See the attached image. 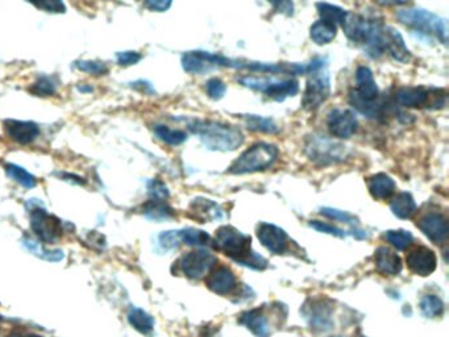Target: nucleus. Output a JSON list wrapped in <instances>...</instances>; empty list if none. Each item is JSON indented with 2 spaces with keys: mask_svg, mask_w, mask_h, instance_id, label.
<instances>
[{
  "mask_svg": "<svg viewBox=\"0 0 449 337\" xmlns=\"http://www.w3.org/2000/svg\"><path fill=\"white\" fill-rule=\"evenodd\" d=\"M348 39L361 46L367 56L378 58L385 53V27L361 15L348 12L341 24Z\"/></svg>",
  "mask_w": 449,
  "mask_h": 337,
  "instance_id": "nucleus-1",
  "label": "nucleus"
},
{
  "mask_svg": "<svg viewBox=\"0 0 449 337\" xmlns=\"http://www.w3.org/2000/svg\"><path fill=\"white\" fill-rule=\"evenodd\" d=\"M215 246L240 265L255 270H263L266 267L265 258L252 250L251 237L234 227L224 225L216 231Z\"/></svg>",
  "mask_w": 449,
  "mask_h": 337,
  "instance_id": "nucleus-2",
  "label": "nucleus"
},
{
  "mask_svg": "<svg viewBox=\"0 0 449 337\" xmlns=\"http://www.w3.org/2000/svg\"><path fill=\"white\" fill-rule=\"evenodd\" d=\"M190 129L201 137L204 146L210 151L231 152L237 149L244 141L243 133L237 128L217 122H195L190 125Z\"/></svg>",
  "mask_w": 449,
  "mask_h": 337,
  "instance_id": "nucleus-3",
  "label": "nucleus"
},
{
  "mask_svg": "<svg viewBox=\"0 0 449 337\" xmlns=\"http://www.w3.org/2000/svg\"><path fill=\"white\" fill-rule=\"evenodd\" d=\"M306 90L302 104L307 111H315L326 102L331 92V78L327 72L326 60L315 58L307 65Z\"/></svg>",
  "mask_w": 449,
  "mask_h": 337,
  "instance_id": "nucleus-4",
  "label": "nucleus"
},
{
  "mask_svg": "<svg viewBox=\"0 0 449 337\" xmlns=\"http://www.w3.org/2000/svg\"><path fill=\"white\" fill-rule=\"evenodd\" d=\"M398 19L414 32L427 37H435L440 42L447 44L448 27L447 21L429 11L408 8L398 12Z\"/></svg>",
  "mask_w": 449,
  "mask_h": 337,
  "instance_id": "nucleus-5",
  "label": "nucleus"
},
{
  "mask_svg": "<svg viewBox=\"0 0 449 337\" xmlns=\"http://www.w3.org/2000/svg\"><path fill=\"white\" fill-rule=\"evenodd\" d=\"M358 87L350 91L349 102L367 117H376L379 111L377 83L373 72L367 66H360L356 72Z\"/></svg>",
  "mask_w": 449,
  "mask_h": 337,
  "instance_id": "nucleus-6",
  "label": "nucleus"
},
{
  "mask_svg": "<svg viewBox=\"0 0 449 337\" xmlns=\"http://www.w3.org/2000/svg\"><path fill=\"white\" fill-rule=\"evenodd\" d=\"M278 149L270 144H257L245 151L229 167L231 174H248L263 172L276 163Z\"/></svg>",
  "mask_w": 449,
  "mask_h": 337,
  "instance_id": "nucleus-7",
  "label": "nucleus"
},
{
  "mask_svg": "<svg viewBox=\"0 0 449 337\" xmlns=\"http://www.w3.org/2000/svg\"><path fill=\"white\" fill-rule=\"evenodd\" d=\"M245 87L255 91L263 92L266 96L282 102L289 96H294L299 91V84L296 80H276L274 77L263 75H245L239 80Z\"/></svg>",
  "mask_w": 449,
  "mask_h": 337,
  "instance_id": "nucleus-8",
  "label": "nucleus"
},
{
  "mask_svg": "<svg viewBox=\"0 0 449 337\" xmlns=\"http://www.w3.org/2000/svg\"><path fill=\"white\" fill-rule=\"evenodd\" d=\"M234 63L235 60L210 51H187L182 56V68L189 74H205L222 68H234Z\"/></svg>",
  "mask_w": 449,
  "mask_h": 337,
  "instance_id": "nucleus-9",
  "label": "nucleus"
},
{
  "mask_svg": "<svg viewBox=\"0 0 449 337\" xmlns=\"http://www.w3.org/2000/svg\"><path fill=\"white\" fill-rule=\"evenodd\" d=\"M308 157L320 165L336 164L346 158L347 146L328 140L324 136H314L307 144Z\"/></svg>",
  "mask_w": 449,
  "mask_h": 337,
  "instance_id": "nucleus-10",
  "label": "nucleus"
},
{
  "mask_svg": "<svg viewBox=\"0 0 449 337\" xmlns=\"http://www.w3.org/2000/svg\"><path fill=\"white\" fill-rule=\"evenodd\" d=\"M31 227L34 235L46 244L56 243L63 232L61 220L57 216L37 207L31 211Z\"/></svg>",
  "mask_w": 449,
  "mask_h": 337,
  "instance_id": "nucleus-11",
  "label": "nucleus"
},
{
  "mask_svg": "<svg viewBox=\"0 0 449 337\" xmlns=\"http://www.w3.org/2000/svg\"><path fill=\"white\" fill-rule=\"evenodd\" d=\"M215 264L216 257L203 249L189 252L179 260V267L182 273L190 279H201L211 270Z\"/></svg>",
  "mask_w": 449,
  "mask_h": 337,
  "instance_id": "nucleus-12",
  "label": "nucleus"
},
{
  "mask_svg": "<svg viewBox=\"0 0 449 337\" xmlns=\"http://www.w3.org/2000/svg\"><path fill=\"white\" fill-rule=\"evenodd\" d=\"M328 129L337 139H349L358 131V119L349 110L336 108L328 113Z\"/></svg>",
  "mask_w": 449,
  "mask_h": 337,
  "instance_id": "nucleus-13",
  "label": "nucleus"
},
{
  "mask_svg": "<svg viewBox=\"0 0 449 337\" xmlns=\"http://www.w3.org/2000/svg\"><path fill=\"white\" fill-rule=\"evenodd\" d=\"M432 91L434 90H429L426 87H402L396 94V98L400 106L408 108H429V104H435L438 108L440 107L439 103L432 101V98L436 96L439 90H435V94Z\"/></svg>",
  "mask_w": 449,
  "mask_h": 337,
  "instance_id": "nucleus-14",
  "label": "nucleus"
},
{
  "mask_svg": "<svg viewBox=\"0 0 449 337\" xmlns=\"http://www.w3.org/2000/svg\"><path fill=\"white\" fill-rule=\"evenodd\" d=\"M303 315L312 329L327 331L332 326V308L324 299H314L305 305Z\"/></svg>",
  "mask_w": 449,
  "mask_h": 337,
  "instance_id": "nucleus-15",
  "label": "nucleus"
},
{
  "mask_svg": "<svg viewBox=\"0 0 449 337\" xmlns=\"http://www.w3.org/2000/svg\"><path fill=\"white\" fill-rule=\"evenodd\" d=\"M408 269L417 276H427L432 274L438 265L436 255L426 246H417L410 250L406 257Z\"/></svg>",
  "mask_w": 449,
  "mask_h": 337,
  "instance_id": "nucleus-16",
  "label": "nucleus"
},
{
  "mask_svg": "<svg viewBox=\"0 0 449 337\" xmlns=\"http://www.w3.org/2000/svg\"><path fill=\"white\" fill-rule=\"evenodd\" d=\"M257 237L274 255H282L287 249V234L277 225L261 223L257 228Z\"/></svg>",
  "mask_w": 449,
  "mask_h": 337,
  "instance_id": "nucleus-17",
  "label": "nucleus"
},
{
  "mask_svg": "<svg viewBox=\"0 0 449 337\" xmlns=\"http://www.w3.org/2000/svg\"><path fill=\"white\" fill-rule=\"evenodd\" d=\"M420 231L429 237L431 241L439 244L447 240L449 225L447 219L439 214L426 215L418 223Z\"/></svg>",
  "mask_w": 449,
  "mask_h": 337,
  "instance_id": "nucleus-18",
  "label": "nucleus"
},
{
  "mask_svg": "<svg viewBox=\"0 0 449 337\" xmlns=\"http://www.w3.org/2000/svg\"><path fill=\"white\" fill-rule=\"evenodd\" d=\"M4 129L11 140L21 145L33 143L40 134V128L37 127V124L32 123V122L6 120Z\"/></svg>",
  "mask_w": 449,
  "mask_h": 337,
  "instance_id": "nucleus-19",
  "label": "nucleus"
},
{
  "mask_svg": "<svg viewBox=\"0 0 449 337\" xmlns=\"http://www.w3.org/2000/svg\"><path fill=\"white\" fill-rule=\"evenodd\" d=\"M205 285L216 294L225 295L234 291L236 287V278L228 267L220 266L208 276Z\"/></svg>",
  "mask_w": 449,
  "mask_h": 337,
  "instance_id": "nucleus-20",
  "label": "nucleus"
},
{
  "mask_svg": "<svg viewBox=\"0 0 449 337\" xmlns=\"http://www.w3.org/2000/svg\"><path fill=\"white\" fill-rule=\"evenodd\" d=\"M385 51L397 61L407 63L411 60V53L408 51L403 37L391 27L385 28Z\"/></svg>",
  "mask_w": 449,
  "mask_h": 337,
  "instance_id": "nucleus-21",
  "label": "nucleus"
},
{
  "mask_svg": "<svg viewBox=\"0 0 449 337\" xmlns=\"http://www.w3.org/2000/svg\"><path fill=\"white\" fill-rule=\"evenodd\" d=\"M374 264L378 272L384 276H397L402 272V261L399 255L385 246H379L376 250Z\"/></svg>",
  "mask_w": 449,
  "mask_h": 337,
  "instance_id": "nucleus-22",
  "label": "nucleus"
},
{
  "mask_svg": "<svg viewBox=\"0 0 449 337\" xmlns=\"http://www.w3.org/2000/svg\"><path fill=\"white\" fill-rule=\"evenodd\" d=\"M369 191L374 199L385 201L394 194L396 182L388 174H376L369 179Z\"/></svg>",
  "mask_w": 449,
  "mask_h": 337,
  "instance_id": "nucleus-23",
  "label": "nucleus"
},
{
  "mask_svg": "<svg viewBox=\"0 0 449 337\" xmlns=\"http://www.w3.org/2000/svg\"><path fill=\"white\" fill-rule=\"evenodd\" d=\"M240 323L248 328L255 336H269V326L266 317L261 314L260 310H251L244 312L240 317Z\"/></svg>",
  "mask_w": 449,
  "mask_h": 337,
  "instance_id": "nucleus-24",
  "label": "nucleus"
},
{
  "mask_svg": "<svg viewBox=\"0 0 449 337\" xmlns=\"http://www.w3.org/2000/svg\"><path fill=\"white\" fill-rule=\"evenodd\" d=\"M191 211L202 220V223L216 220L223 216L220 207L210 199H195L191 203Z\"/></svg>",
  "mask_w": 449,
  "mask_h": 337,
  "instance_id": "nucleus-25",
  "label": "nucleus"
},
{
  "mask_svg": "<svg viewBox=\"0 0 449 337\" xmlns=\"http://www.w3.org/2000/svg\"><path fill=\"white\" fill-rule=\"evenodd\" d=\"M390 208L393 214L399 219H410L417 211V203L412 195L408 193H400L393 199Z\"/></svg>",
  "mask_w": 449,
  "mask_h": 337,
  "instance_id": "nucleus-26",
  "label": "nucleus"
},
{
  "mask_svg": "<svg viewBox=\"0 0 449 337\" xmlns=\"http://www.w3.org/2000/svg\"><path fill=\"white\" fill-rule=\"evenodd\" d=\"M128 322L137 332L143 335H151L154 329V319L141 308L133 307L128 312Z\"/></svg>",
  "mask_w": 449,
  "mask_h": 337,
  "instance_id": "nucleus-27",
  "label": "nucleus"
},
{
  "mask_svg": "<svg viewBox=\"0 0 449 337\" xmlns=\"http://www.w3.org/2000/svg\"><path fill=\"white\" fill-rule=\"evenodd\" d=\"M337 25L326 20H319L311 27V39L317 45H326L336 37Z\"/></svg>",
  "mask_w": 449,
  "mask_h": 337,
  "instance_id": "nucleus-28",
  "label": "nucleus"
},
{
  "mask_svg": "<svg viewBox=\"0 0 449 337\" xmlns=\"http://www.w3.org/2000/svg\"><path fill=\"white\" fill-rule=\"evenodd\" d=\"M25 248L31 252L32 255H37L41 260H45V261H49V262H60L63 260V252L61 249H48V248H44L42 244L31 240V239H24L23 240Z\"/></svg>",
  "mask_w": 449,
  "mask_h": 337,
  "instance_id": "nucleus-29",
  "label": "nucleus"
},
{
  "mask_svg": "<svg viewBox=\"0 0 449 337\" xmlns=\"http://www.w3.org/2000/svg\"><path fill=\"white\" fill-rule=\"evenodd\" d=\"M143 212L148 219L154 222H163L172 219L174 216L173 210L169 205H165L163 201H151L144 207Z\"/></svg>",
  "mask_w": 449,
  "mask_h": 337,
  "instance_id": "nucleus-30",
  "label": "nucleus"
},
{
  "mask_svg": "<svg viewBox=\"0 0 449 337\" xmlns=\"http://www.w3.org/2000/svg\"><path fill=\"white\" fill-rule=\"evenodd\" d=\"M317 8L322 20L334 23L335 25L337 24L341 25L344 19L347 18L348 11L343 10L334 4H329V3H317Z\"/></svg>",
  "mask_w": 449,
  "mask_h": 337,
  "instance_id": "nucleus-31",
  "label": "nucleus"
},
{
  "mask_svg": "<svg viewBox=\"0 0 449 337\" xmlns=\"http://www.w3.org/2000/svg\"><path fill=\"white\" fill-rule=\"evenodd\" d=\"M6 173L10 177L11 179H13L15 182H18L25 189H33L37 184L36 178L30 172H27L24 167L18 166V165H6Z\"/></svg>",
  "mask_w": 449,
  "mask_h": 337,
  "instance_id": "nucleus-32",
  "label": "nucleus"
},
{
  "mask_svg": "<svg viewBox=\"0 0 449 337\" xmlns=\"http://www.w3.org/2000/svg\"><path fill=\"white\" fill-rule=\"evenodd\" d=\"M245 124L251 131L264 133H277L279 129L277 124L267 117H263L258 115H246L244 117Z\"/></svg>",
  "mask_w": 449,
  "mask_h": 337,
  "instance_id": "nucleus-33",
  "label": "nucleus"
},
{
  "mask_svg": "<svg viewBox=\"0 0 449 337\" xmlns=\"http://www.w3.org/2000/svg\"><path fill=\"white\" fill-rule=\"evenodd\" d=\"M154 133L156 136L163 140V143L167 144V145H181L186 141L187 139V134L184 131H179V129H170L169 127L166 125H156L154 127Z\"/></svg>",
  "mask_w": 449,
  "mask_h": 337,
  "instance_id": "nucleus-34",
  "label": "nucleus"
},
{
  "mask_svg": "<svg viewBox=\"0 0 449 337\" xmlns=\"http://www.w3.org/2000/svg\"><path fill=\"white\" fill-rule=\"evenodd\" d=\"M420 310L423 312L424 317H441L443 312H444V303L443 300L440 299L439 296L426 295L422 300H420Z\"/></svg>",
  "mask_w": 449,
  "mask_h": 337,
  "instance_id": "nucleus-35",
  "label": "nucleus"
},
{
  "mask_svg": "<svg viewBox=\"0 0 449 337\" xmlns=\"http://www.w3.org/2000/svg\"><path fill=\"white\" fill-rule=\"evenodd\" d=\"M179 236H181V241L191 246H207L211 240V237L207 232L194 229V228H186V229L179 231Z\"/></svg>",
  "mask_w": 449,
  "mask_h": 337,
  "instance_id": "nucleus-36",
  "label": "nucleus"
},
{
  "mask_svg": "<svg viewBox=\"0 0 449 337\" xmlns=\"http://www.w3.org/2000/svg\"><path fill=\"white\" fill-rule=\"evenodd\" d=\"M385 239L398 250H405L406 248L411 246V243L414 240L412 235L408 231H403V229L388 231L385 234Z\"/></svg>",
  "mask_w": 449,
  "mask_h": 337,
  "instance_id": "nucleus-37",
  "label": "nucleus"
},
{
  "mask_svg": "<svg viewBox=\"0 0 449 337\" xmlns=\"http://www.w3.org/2000/svg\"><path fill=\"white\" fill-rule=\"evenodd\" d=\"M56 90H57V83L51 77H40L31 87V92L39 96H51Z\"/></svg>",
  "mask_w": 449,
  "mask_h": 337,
  "instance_id": "nucleus-38",
  "label": "nucleus"
},
{
  "mask_svg": "<svg viewBox=\"0 0 449 337\" xmlns=\"http://www.w3.org/2000/svg\"><path fill=\"white\" fill-rule=\"evenodd\" d=\"M75 66L81 72H89L91 75H104L108 72V68L104 62L101 61H78Z\"/></svg>",
  "mask_w": 449,
  "mask_h": 337,
  "instance_id": "nucleus-39",
  "label": "nucleus"
},
{
  "mask_svg": "<svg viewBox=\"0 0 449 337\" xmlns=\"http://www.w3.org/2000/svg\"><path fill=\"white\" fill-rule=\"evenodd\" d=\"M39 10L53 12V13H62L66 11V7L62 0H27Z\"/></svg>",
  "mask_w": 449,
  "mask_h": 337,
  "instance_id": "nucleus-40",
  "label": "nucleus"
},
{
  "mask_svg": "<svg viewBox=\"0 0 449 337\" xmlns=\"http://www.w3.org/2000/svg\"><path fill=\"white\" fill-rule=\"evenodd\" d=\"M158 244L163 250H172L181 244L179 231H166L158 236Z\"/></svg>",
  "mask_w": 449,
  "mask_h": 337,
  "instance_id": "nucleus-41",
  "label": "nucleus"
},
{
  "mask_svg": "<svg viewBox=\"0 0 449 337\" xmlns=\"http://www.w3.org/2000/svg\"><path fill=\"white\" fill-rule=\"evenodd\" d=\"M205 84H207V86H205V90H207V94H208V96H210L211 99L219 101V99H222V98L224 96L225 91H227V86H225L224 82H223L222 80L213 78V80H210Z\"/></svg>",
  "mask_w": 449,
  "mask_h": 337,
  "instance_id": "nucleus-42",
  "label": "nucleus"
},
{
  "mask_svg": "<svg viewBox=\"0 0 449 337\" xmlns=\"http://www.w3.org/2000/svg\"><path fill=\"white\" fill-rule=\"evenodd\" d=\"M148 191L149 195L153 198V201H165L169 198V190L163 182L158 179H153L148 184Z\"/></svg>",
  "mask_w": 449,
  "mask_h": 337,
  "instance_id": "nucleus-43",
  "label": "nucleus"
},
{
  "mask_svg": "<svg viewBox=\"0 0 449 337\" xmlns=\"http://www.w3.org/2000/svg\"><path fill=\"white\" fill-rule=\"evenodd\" d=\"M320 214L324 215L329 219H335V220H340L343 223H347V224H355L356 223V217L353 215L348 214L346 211H340V210H335V208H322L320 210Z\"/></svg>",
  "mask_w": 449,
  "mask_h": 337,
  "instance_id": "nucleus-44",
  "label": "nucleus"
},
{
  "mask_svg": "<svg viewBox=\"0 0 449 337\" xmlns=\"http://www.w3.org/2000/svg\"><path fill=\"white\" fill-rule=\"evenodd\" d=\"M310 227L317 229V232H322V234H328V235L336 236V237H344L346 234L344 231H341L340 228H337L335 225L328 224L324 222H319V220H312L310 223Z\"/></svg>",
  "mask_w": 449,
  "mask_h": 337,
  "instance_id": "nucleus-45",
  "label": "nucleus"
},
{
  "mask_svg": "<svg viewBox=\"0 0 449 337\" xmlns=\"http://www.w3.org/2000/svg\"><path fill=\"white\" fill-rule=\"evenodd\" d=\"M116 60L122 66H131L141 60V54L137 51H120L116 53Z\"/></svg>",
  "mask_w": 449,
  "mask_h": 337,
  "instance_id": "nucleus-46",
  "label": "nucleus"
},
{
  "mask_svg": "<svg viewBox=\"0 0 449 337\" xmlns=\"http://www.w3.org/2000/svg\"><path fill=\"white\" fill-rule=\"evenodd\" d=\"M269 1L273 4V7H274V10L277 12L284 13V15H287V16L293 15L294 4H293L291 0H269Z\"/></svg>",
  "mask_w": 449,
  "mask_h": 337,
  "instance_id": "nucleus-47",
  "label": "nucleus"
},
{
  "mask_svg": "<svg viewBox=\"0 0 449 337\" xmlns=\"http://www.w3.org/2000/svg\"><path fill=\"white\" fill-rule=\"evenodd\" d=\"M146 7L156 12H165L170 8L173 0H145Z\"/></svg>",
  "mask_w": 449,
  "mask_h": 337,
  "instance_id": "nucleus-48",
  "label": "nucleus"
},
{
  "mask_svg": "<svg viewBox=\"0 0 449 337\" xmlns=\"http://www.w3.org/2000/svg\"><path fill=\"white\" fill-rule=\"evenodd\" d=\"M61 177L63 178V181H70L72 184H84V182H86L83 178L75 175V174L63 173L61 174Z\"/></svg>",
  "mask_w": 449,
  "mask_h": 337,
  "instance_id": "nucleus-49",
  "label": "nucleus"
},
{
  "mask_svg": "<svg viewBox=\"0 0 449 337\" xmlns=\"http://www.w3.org/2000/svg\"><path fill=\"white\" fill-rule=\"evenodd\" d=\"M376 1L381 6H400V4H406L410 0H376Z\"/></svg>",
  "mask_w": 449,
  "mask_h": 337,
  "instance_id": "nucleus-50",
  "label": "nucleus"
},
{
  "mask_svg": "<svg viewBox=\"0 0 449 337\" xmlns=\"http://www.w3.org/2000/svg\"><path fill=\"white\" fill-rule=\"evenodd\" d=\"M18 337H44L41 336V335H36V333H25V335H20V336Z\"/></svg>",
  "mask_w": 449,
  "mask_h": 337,
  "instance_id": "nucleus-51",
  "label": "nucleus"
}]
</instances>
